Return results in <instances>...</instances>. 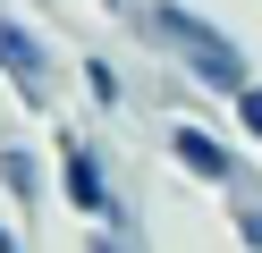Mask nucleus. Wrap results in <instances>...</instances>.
<instances>
[{
  "label": "nucleus",
  "mask_w": 262,
  "mask_h": 253,
  "mask_svg": "<svg viewBox=\"0 0 262 253\" xmlns=\"http://www.w3.org/2000/svg\"><path fill=\"white\" fill-rule=\"evenodd\" d=\"M127 42H144L152 59H169V76L194 84V93H211V101H237V84H254V51L220 17H203L194 0H152Z\"/></svg>",
  "instance_id": "f257e3e1"
},
{
  "label": "nucleus",
  "mask_w": 262,
  "mask_h": 253,
  "mask_svg": "<svg viewBox=\"0 0 262 253\" xmlns=\"http://www.w3.org/2000/svg\"><path fill=\"white\" fill-rule=\"evenodd\" d=\"M0 84H9V101L34 118H59V51L42 42L34 17H17L9 0H0Z\"/></svg>",
  "instance_id": "f03ea898"
},
{
  "label": "nucleus",
  "mask_w": 262,
  "mask_h": 253,
  "mask_svg": "<svg viewBox=\"0 0 262 253\" xmlns=\"http://www.w3.org/2000/svg\"><path fill=\"white\" fill-rule=\"evenodd\" d=\"M161 152H169V169H178L186 186H211V194H237V186L254 177V160H245V152L228 144L220 127H203L194 110L161 118Z\"/></svg>",
  "instance_id": "7ed1b4c3"
},
{
  "label": "nucleus",
  "mask_w": 262,
  "mask_h": 253,
  "mask_svg": "<svg viewBox=\"0 0 262 253\" xmlns=\"http://www.w3.org/2000/svg\"><path fill=\"white\" fill-rule=\"evenodd\" d=\"M51 186H59V202H68L76 219H110V202H119V169H110L102 135H85V127L59 118V135H51Z\"/></svg>",
  "instance_id": "20e7f679"
},
{
  "label": "nucleus",
  "mask_w": 262,
  "mask_h": 253,
  "mask_svg": "<svg viewBox=\"0 0 262 253\" xmlns=\"http://www.w3.org/2000/svg\"><path fill=\"white\" fill-rule=\"evenodd\" d=\"M0 194L17 202V211H42V202H51V160H42V144L0 135Z\"/></svg>",
  "instance_id": "39448f33"
},
{
  "label": "nucleus",
  "mask_w": 262,
  "mask_h": 253,
  "mask_svg": "<svg viewBox=\"0 0 262 253\" xmlns=\"http://www.w3.org/2000/svg\"><path fill=\"white\" fill-rule=\"evenodd\" d=\"M76 84H85V101L102 118H127V110H136V76H127L110 51H85V59H76Z\"/></svg>",
  "instance_id": "423d86ee"
},
{
  "label": "nucleus",
  "mask_w": 262,
  "mask_h": 253,
  "mask_svg": "<svg viewBox=\"0 0 262 253\" xmlns=\"http://www.w3.org/2000/svg\"><path fill=\"white\" fill-rule=\"evenodd\" d=\"M220 202H228V236H237V253H262V194L237 186V194H220Z\"/></svg>",
  "instance_id": "0eeeda50"
},
{
  "label": "nucleus",
  "mask_w": 262,
  "mask_h": 253,
  "mask_svg": "<svg viewBox=\"0 0 262 253\" xmlns=\"http://www.w3.org/2000/svg\"><path fill=\"white\" fill-rule=\"evenodd\" d=\"M228 118H237V135H245V144H262V76H254V84H237Z\"/></svg>",
  "instance_id": "6e6552de"
},
{
  "label": "nucleus",
  "mask_w": 262,
  "mask_h": 253,
  "mask_svg": "<svg viewBox=\"0 0 262 253\" xmlns=\"http://www.w3.org/2000/svg\"><path fill=\"white\" fill-rule=\"evenodd\" d=\"M76 253H136V245H127V236H110L102 219H85V245H76Z\"/></svg>",
  "instance_id": "1a4fd4ad"
},
{
  "label": "nucleus",
  "mask_w": 262,
  "mask_h": 253,
  "mask_svg": "<svg viewBox=\"0 0 262 253\" xmlns=\"http://www.w3.org/2000/svg\"><path fill=\"white\" fill-rule=\"evenodd\" d=\"M144 9H152V0H102V17H110V26H127V34H136V17Z\"/></svg>",
  "instance_id": "9d476101"
},
{
  "label": "nucleus",
  "mask_w": 262,
  "mask_h": 253,
  "mask_svg": "<svg viewBox=\"0 0 262 253\" xmlns=\"http://www.w3.org/2000/svg\"><path fill=\"white\" fill-rule=\"evenodd\" d=\"M0 253H26V236H17V219H0Z\"/></svg>",
  "instance_id": "9b49d317"
},
{
  "label": "nucleus",
  "mask_w": 262,
  "mask_h": 253,
  "mask_svg": "<svg viewBox=\"0 0 262 253\" xmlns=\"http://www.w3.org/2000/svg\"><path fill=\"white\" fill-rule=\"evenodd\" d=\"M0 101H9V84H0ZM0 135H9V127H0Z\"/></svg>",
  "instance_id": "f8f14e48"
}]
</instances>
